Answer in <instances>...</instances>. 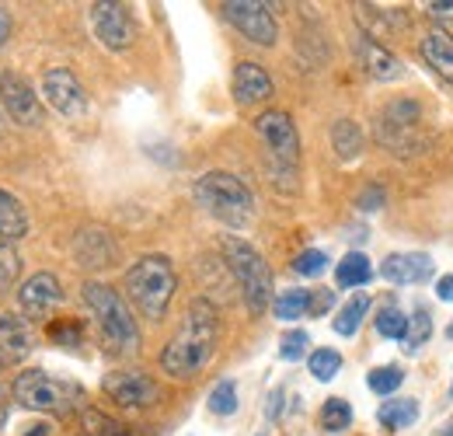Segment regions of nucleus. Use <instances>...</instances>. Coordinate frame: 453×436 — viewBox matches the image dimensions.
<instances>
[{"label":"nucleus","mask_w":453,"mask_h":436,"mask_svg":"<svg viewBox=\"0 0 453 436\" xmlns=\"http://www.w3.org/2000/svg\"><path fill=\"white\" fill-rule=\"evenodd\" d=\"M418 50H422V59H426L440 77L453 81V35L450 32H429Z\"/></svg>","instance_id":"20"},{"label":"nucleus","mask_w":453,"mask_h":436,"mask_svg":"<svg viewBox=\"0 0 453 436\" xmlns=\"http://www.w3.org/2000/svg\"><path fill=\"white\" fill-rule=\"evenodd\" d=\"M366 315H370V297H366V293H356L352 300H345V308H342L339 318H335L332 325H335L339 335L349 339V335H356V331H359V325H363V318H366Z\"/></svg>","instance_id":"27"},{"label":"nucleus","mask_w":453,"mask_h":436,"mask_svg":"<svg viewBox=\"0 0 453 436\" xmlns=\"http://www.w3.org/2000/svg\"><path fill=\"white\" fill-rule=\"evenodd\" d=\"M307 346H311V335L300 331V328H293V331H286L283 342H280V356H283L286 363H296L307 353Z\"/></svg>","instance_id":"35"},{"label":"nucleus","mask_w":453,"mask_h":436,"mask_svg":"<svg viewBox=\"0 0 453 436\" xmlns=\"http://www.w3.org/2000/svg\"><path fill=\"white\" fill-rule=\"evenodd\" d=\"M102 387L122 409H147V405H154L161 398L157 381L150 374H143V370H115L102 381Z\"/></svg>","instance_id":"11"},{"label":"nucleus","mask_w":453,"mask_h":436,"mask_svg":"<svg viewBox=\"0 0 453 436\" xmlns=\"http://www.w3.org/2000/svg\"><path fill=\"white\" fill-rule=\"evenodd\" d=\"M59 300H63V290H59V279L53 273L28 276V279L21 283V290H18V304H21V311L32 315V318H46Z\"/></svg>","instance_id":"14"},{"label":"nucleus","mask_w":453,"mask_h":436,"mask_svg":"<svg viewBox=\"0 0 453 436\" xmlns=\"http://www.w3.org/2000/svg\"><path fill=\"white\" fill-rule=\"evenodd\" d=\"M307 311H311V290H283L280 297H273V315L280 322L307 318Z\"/></svg>","instance_id":"26"},{"label":"nucleus","mask_w":453,"mask_h":436,"mask_svg":"<svg viewBox=\"0 0 453 436\" xmlns=\"http://www.w3.org/2000/svg\"><path fill=\"white\" fill-rule=\"evenodd\" d=\"M380 276L395 286H418V283L433 279V259L426 252H395L384 259Z\"/></svg>","instance_id":"17"},{"label":"nucleus","mask_w":453,"mask_h":436,"mask_svg":"<svg viewBox=\"0 0 453 436\" xmlns=\"http://www.w3.org/2000/svg\"><path fill=\"white\" fill-rule=\"evenodd\" d=\"M73 252H77V262L88 266V269H109V266H115V255H119V248H115V241L109 237V230H98V227L77 234Z\"/></svg>","instance_id":"19"},{"label":"nucleus","mask_w":453,"mask_h":436,"mask_svg":"<svg viewBox=\"0 0 453 436\" xmlns=\"http://www.w3.org/2000/svg\"><path fill=\"white\" fill-rule=\"evenodd\" d=\"M28 234V217H25V206L0 189V245H14Z\"/></svg>","instance_id":"21"},{"label":"nucleus","mask_w":453,"mask_h":436,"mask_svg":"<svg viewBox=\"0 0 453 436\" xmlns=\"http://www.w3.org/2000/svg\"><path fill=\"white\" fill-rule=\"evenodd\" d=\"M418 416H422V409H418L415 398H391L377 409V419H380L384 430H408V426L418 423Z\"/></svg>","instance_id":"22"},{"label":"nucleus","mask_w":453,"mask_h":436,"mask_svg":"<svg viewBox=\"0 0 453 436\" xmlns=\"http://www.w3.org/2000/svg\"><path fill=\"white\" fill-rule=\"evenodd\" d=\"M433 339V315H429V308L426 304H418L411 315H408V328H404V349L408 353H418L426 342Z\"/></svg>","instance_id":"25"},{"label":"nucleus","mask_w":453,"mask_h":436,"mask_svg":"<svg viewBox=\"0 0 453 436\" xmlns=\"http://www.w3.org/2000/svg\"><path fill=\"white\" fill-rule=\"evenodd\" d=\"M25 436H50V426H32Z\"/></svg>","instance_id":"45"},{"label":"nucleus","mask_w":453,"mask_h":436,"mask_svg":"<svg viewBox=\"0 0 453 436\" xmlns=\"http://www.w3.org/2000/svg\"><path fill=\"white\" fill-rule=\"evenodd\" d=\"M217 346H220L217 308L206 297H199L185 308L181 325L174 328V335L168 339V346L161 353V370L174 381H192L213 363Z\"/></svg>","instance_id":"1"},{"label":"nucleus","mask_w":453,"mask_h":436,"mask_svg":"<svg viewBox=\"0 0 453 436\" xmlns=\"http://www.w3.org/2000/svg\"><path fill=\"white\" fill-rule=\"evenodd\" d=\"M450 398H453V384H450Z\"/></svg>","instance_id":"48"},{"label":"nucleus","mask_w":453,"mask_h":436,"mask_svg":"<svg viewBox=\"0 0 453 436\" xmlns=\"http://www.w3.org/2000/svg\"><path fill=\"white\" fill-rule=\"evenodd\" d=\"M174 290H178V276H174L171 259H165V255H143L126 273V293H129V300L150 322H161L168 315Z\"/></svg>","instance_id":"4"},{"label":"nucleus","mask_w":453,"mask_h":436,"mask_svg":"<svg viewBox=\"0 0 453 436\" xmlns=\"http://www.w3.org/2000/svg\"><path fill=\"white\" fill-rule=\"evenodd\" d=\"M42 95H46V102H50L59 115H66V119H77V115L88 112L84 84H81L66 66H53V70L42 74Z\"/></svg>","instance_id":"12"},{"label":"nucleus","mask_w":453,"mask_h":436,"mask_svg":"<svg viewBox=\"0 0 453 436\" xmlns=\"http://www.w3.org/2000/svg\"><path fill=\"white\" fill-rule=\"evenodd\" d=\"M335 308V290H311V318H325Z\"/></svg>","instance_id":"37"},{"label":"nucleus","mask_w":453,"mask_h":436,"mask_svg":"<svg viewBox=\"0 0 453 436\" xmlns=\"http://www.w3.org/2000/svg\"><path fill=\"white\" fill-rule=\"evenodd\" d=\"M366 384H370V391L373 394H395L397 387L404 384V370L397 367V363H388V367H377V370H370L366 374Z\"/></svg>","instance_id":"31"},{"label":"nucleus","mask_w":453,"mask_h":436,"mask_svg":"<svg viewBox=\"0 0 453 436\" xmlns=\"http://www.w3.org/2000/svg\"><path fill=\"white\" fill-rule=\"evenodd\" d=\"M220 248H224V262L234 276V283L241 286V297H244L248 311L262 315L273 304V269H269V262L262 259L258 248H251L244 237H234V234H226Z\"/></svg>","instance_id":"5"},{"label":"nucleus","mask_w":453,"mask_h":436,"mask_svg":"<svg viewBox=\"0 0 453 436\" xmlns=\"http://www.w3.org/2000/svg\"><path fill=\"white\" fill-rule=\"evenodd\" d=\"M349 423H352V405H349L345 398H328V401L321 405V426H325L328 433L349 430Z\"/></svg>","instance_id":"30"},{"label":"nucleus","mask_w":453,"mask_h":436,"mask_svg":"<svg viewBox=\"0 0 453 436\" xmlns=\"http://www.w3.org/2000/svg\"><path fill=\"white\" fill-rule=\"evenodd\" d=\"M81 426H84V436H129V430L119 419L105 416L102 409H84L81 412Z\"/></svg>","instance_id":"28"},{"label":"nucleus","mask_w":453,"mask_h":436,"mask_svg":"<svg viewBox=\"0 0 453 436\" xmlns=\"http://www.w3.org/2000/svg\"><path fill=\"white\" fill-rule=\"evenodd\" d=\"M84 304L95 315V325L102 331L105 349L115 356H133L140 349V328L133 322L126 300L105 283H84Z\"/></svg>","instance_id":"3"},{"label":"nucleus","mask_w":453,"mask_h":436,"mask_svg":"<svg viewBox=\"0 0 453 436\" xmlns=\"http://www.w3.org/2000/svg\"><path fill=\"white\" fill-rule=\"evenodd\" d=\"M384 189H377V185H370L363 196H359V210H366V214H373V210H380L384 206Z\"/></svg>","instance_id":"38"},{"label":"nucleus","mask_w":453,"mask_h":436,"mask_svg":"<svg viewBox=\"0 0 453 436\" xmlns=\"http://www.w3.org/2000/svg\"><path fill=\"white\" fill-rule=\"evenodd\" d=\"M440 436H453V419L447 423V426H443V433H440Z\"/></svg>","instance_id":"46"},{"label":"nucleus","mask_w":453,"mask_h":436,"mask_svg":"<svg viewBox=\"0 0 453 436\" xmlns=\"http://www.w3.org/2000/svg\"><path fill=\"white\" fill-rule=\"evenodd\" d=\"M11 394L18 405L35 409V412H53V416H70L77 401L84 398L81 387L70 381H59L46 370H25L11 384Z\"/></svg>","instance_id":"7"},{"label":"nucleus","mask_w":453,"mask_h":436,"mask_svg":"<svg viewBox=\"0 0 453 436\" xmlns=\"http://www.w3.org/2000/svg\"><path fill=\"white\" fill-rule=\"evenodd\" d=\"M35 346V331L21 315H0V367H18Z\"/></svg>","instance_id":"15"},{"label":"nucleus","mask_w":453,"mask_h":436,"mask_svg":"<svg viewBox=\"0 0 453 436\" xmlns=\"http://www.w3.org/2000/svg\"><path fill=\"white\" fill-rule=\"evenodd\" d=\"M370 279H373V266H370V259L363 252H349L339 262V269H335V283H339L342 290L366 286Z\"/></svg>","instance_id":"23"},{"label":"nucleus","mask_w":453,"mask_h":436,"mask_svg":"<svg viewBox=\"0 0 453 436\" xmlns=\"http://www.w3.org/2000/svg\"><path fill=\"white\" fill-rule=\"evenodd\" d=\"M356 56L363 63V70L373 77V81H397L404 70H401V59L391 50H384L373 35H356Z\"/></svg>","instance_id":"18"},{"label":"nucleus","mask_w":453,"mask_h":436,"mask_svg":"<svg viewBox=\"0 0 453 436\" xmlns=\"http://www.w3.org/2000/svg\"><path fill=\"white\" fill-rule=\"evenodd\" d=\"M377 140L397 158L422 154L429 147V136L422 133V109L415 102H408V98L391 102L377 115Z\"/></svg>","instance_id":"8"},{"label":"nucleus","mask_w":453,"mask_h":436,"mask_svg":"<svg viewBox=\"0 0 453 436\" xmlns=\"http://www.w3.org/2000/svg\"><path fill=\"white\" fill-rule=\"evenodd\" d=\"M224 18L255 46H276L280 39V25H276V14L269 4H258V0H226L224 4Z\"/></svg>","instance_id":"9"},{"label":"nucleus","mask_w":453,"mask_h":436,"mask_svg":"<svg viewBox=\"0 0 453 436\" xmlns=\"http://www.w3.org/2000/svg\"><path fill=\"white\" fill-rule=\"evenodd\" d=\"M230 91H234V102H237V105H258V102L273 98V77L265 74V66L244 59V63L234 66Z\"/></svg>","instance_id":"16"},{"label":"nucleus","mask_w":453,"mask_h":436,"mask_svg":"<svg viewBox=\"0 0 453 436\" xmlns=\"http://www.w3.org/2000/svg\"><path fill=\"white\" fill-rule=\"evenodd\" d=\"M332 144H335V154H339L342 161L359 158V154H363V147H366L363 129H359L352 119H339V122L332 126Z\"/></svg>","instance_id":"24"},{"label":"nucleus","mask_w":453,"mask_h":436,"mask_svg":"<svg viewBox=\"0 0 453 436\" xmlns=\"http://www.w3.org/2000/svg\"><path fill=\"white\" fill-rule=\"evenodd\" d=\"M210 412L213 416H234L237 412V384L224 378V381H217V387L210 391Z\"/></svg>","instance_id":"32"},{"label":"nucleus","mask_w":453,"mask_h":436,"mask_svg":"<svg viewBox=\"0 0 453 436\" xmlns=\"http://www.w3.org/2000/svg\"><path fill=\"white\" fill-rule=\"evenodd\" d=\"M373 325H377V331H380L384 339H404V328H408V315H404V311H401L397 304H384Z\"/></svg>","instance_id":"33"},{"label":"nucleus","mask_w":453,"mask_h":436,"mask_svg":"<svg viewBox=\"0 0 453 436\" xmlns=\"http://www.w3.org/2000/svg\"><path fill=\"white\" fill-rule=\"evenodd\" d=\"M91 28H95V39L112 50V53H122L129 50L133 43V18L122 4L115 0H102V4H91Z\"/></svg>","instance_id":"10"},{"label":"nucleus","mask_w":453,"mask_h":436,"mask_svg":"<svg viewBox=\"0 0 453 436\" xmlns=\"http://www.w3.org/2000/svg\"><path fill=\"white\" fill-rule=\"evenodd\" d=\"M307 370L314 374V381H335L342 370V353L339 349H314L307 360Z\"/></svg>","instance_id":"29"},{"label":"nucleus","mask_w":453,"mask_h":436,"mask_svg":"<svg viewBox=\"0 0 453 436\" xmlns=\"http://www.w3.org/2000/svg\"><path fill=\"white\" fill-rule=\"evenodd\" d=\"M436 297H440V300H453V273L436 279Z\"/></svg>","instance_id":"41"},{"label":"nucleus","mask_w":453,"mask_h":436,"mask_svg":"<svg viewBox=\"0 0 453 436\" xmlns=\"http://www.w3.org/2000/svg\"><path fill=\"white\" fill-rule=\"evenodd\" d=\"M447 339L453 342V322H450V328H447Z\"/></svg>","instance_id":"47"},{"label":"nucleus","mask_w":453,"mask_h":436,"mask_svg":"<svg viewBox=\"0 0 453 436\" xmlns=\"http://www.w3.org/2000/svg\"><path fill=\"white\" fill-rule=\"evenodd\" d=\"M21 273V259L11 245H0V290H7L14 279Z\"/></svg>","instance_id":"36"},{"label":"nucleus","mask_w":453,"mask_h":436,"mask_svg":"<svg viewBox=\"0 0 453 436\" xmlns=\"http://www.w3.org/2000/svg\"><path fill=\"white\" fill-rule=\"evenodd\" d=\"M0 105L18 122V126H42V105L35 88L21 74H4L0 77Z\"/></svg>","instance_id":"13"},{"label":"nucleus","mask_w":453,"mask_h":436,"mask_svg":"<svg viewBox=\"0 0 453 436\" xmlns=\"http://www.w3.org/2000/svg\"><path fill=\"white\" fill-rule=\"evenodd\" d=\"M255 129H258V136L265 140V147H269V154H273V171H276V185L283 189V192H293L296 189V164H300V133H296V126H293V119H289V112H262L258 119H255Z\"/></svg>","instance_id":"6"},{"label":"nucleus","mask_w":453,"mask_h":436,"mask_svg":"<svg viewBox=\"0 0 453 436\" xmlns=\"http://www.w3.org/2000/svg\"><path fill=\"white\" fill-rule=\"evenodd\" d=\"M192 196H196V203L210 217L226 223V227H248L255 220V196H251V189L237 175H230V171H206L192 185Z\"/></svg>","instance_id":"2"},{"label":"nucleus","mask_w":453,"mask_h":436,"mask_svg":"<svg viewBox=\"0 0 453 436\" xmlns=\"http://www.w3.org/2000/svg\"><path fill=\"white\" fill-rule=\"evenodd\" d=\"M7 405H11V391L0 384V430H4V423H7Z\"/></svg>","instance_id":"43"},{"label":"nucleus","mask_w":453,"mask_h":436,"mask_svg":"<svg viewBox=\"0 0 453 436\" xmlns=\"http://www.w3.org/2000/svg\"><path fill=\"white\" fill-rule=\"evenodd\" d=\"M280 412H283V387H276V391L269 394V405H265V416H269V419H280Z\"/></svg>","instance_id":"40"},{"label":"nucleus","mask_w":453,"mask_h":436,"mask_svg":"<svg viewBox=\"0 0 453 436\" xmlns=\"http://www.w3.org/2000/svg\"><path fill=\"white\" fill-rule=\"evenodd\" d=\"M7 39H11V14L0 7V46H4Z\"/></svg>","instance_id":"42"},{"label":"nucleus","mask_w":453,"mask_h":436,"mask_svg":"<svg viewBox=\"0 0 453 436\" xmlns=\"http://www.w3.org/2000/svg\"><path fill=\"white\" fill-rule=\"evenodd\" d=\"M429 11H433L436 18H450V14H453V4H429Z\"/></svg>","instance_id":"44"},{"label":"nucleus","mask_w":453,"mask_h":436,"mask_svg":"<svg viewBox=\"0 0 453 436\" xmlns=\"http://www.w3.org/2000/svg\"><path fill=\"white\" fill-rule=\"evenodd\" d=\"M50 335L57 339L59 346H66V342H70V346H77V342H81V328L73 325V322H70V325H53L50 328Z\"/></svg>","instance_id":"39"},{"label":"nucleus","mask_w":453,"mask_h":436,"mask_svg":"<svg viewBox=\"0 0 453 436\" xmlns=\"http://www.w3.org/2000/svg\"><path fill=\"white\" fill-rule=\"evenodd\" d=\"M325 269H328V255L318 252V248H307V252H300V255L293 259V273H300V276H321Z\"/></svg>","instance_id":"34"}]
</instances>
